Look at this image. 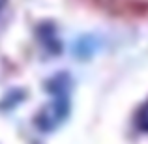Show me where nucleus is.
<instances>
[{
    "mask_svg": "<svg viewBox=\"0 0 148 144\" xmlns=\"http://www.w3.org/2000/svg\"><path fill=\"white\" fill-rule=\"evenodd\" d=\"M66 111H68V99H66V96L60 94L47 107V111L40 116V120H38V122H40V126H43L45 129H47V127H54V126H58V124H60L62 118H64Z\"/></svg>",
    "mask_w": 148,
    "mask_h": 144,
    "instance_id": "f257e3e1",
    "label": "nucleus"
},
{
    "mask_svg": "<svg viewBox=\"0 0 148 144\" xmlns=\"http://www.w3.org/2000/svg\"><path fill=\"white\" fill-rule=\"evenodd\" d=\"M137 124H139V127H141V129L148 131V103L141 109V112H139V116H137Z\"/></svg>",
    "mask_w": 148,
    "mask_h": 144,
    "instance_id": "f03ea898",
    "label": "nucleus"
},
{
    "mask_svg": "<svg viewBox=\"0 0 148 144\" xmlns=\"http://www.w3.org/2000/svg\"><path fill=\"white\" fill-rule=\"evenodd\" d=\"M4 2H6V0H0V8H2V6H4Z\"/></svg>",
    "mask_w": 148,
    "mask_h": 144,
    "instance_id": "7ed1b4c3",
    "label": "nucleus"
}]
</instances>
